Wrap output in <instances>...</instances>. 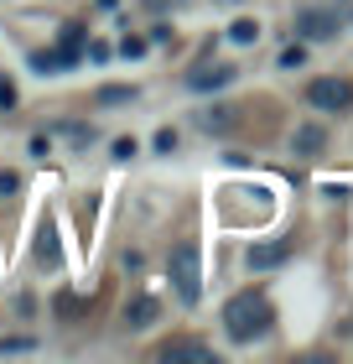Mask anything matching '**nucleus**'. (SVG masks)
Here are the masks:
<instances>
[{"label": "nucleus", "instance_id": "nucleus-19", "mask_svg": "<svg viewBox=\"0 0 353 364\" xmlns=\"http://www.w3.org/2000/svg\"><path fill=\"white\" fill-rule=\"evenodd\" d=\"M120 53H125V58H141V53H146V37H125Z\"/></svg>", "mask_w": 353, "mask_h": 364}, {"label": "nucleus", "instance_id": "nucleus-8", "mask_svg": "<svg viewBox=\"0 0 353 364\" xmlns=\"http://www.w3.org/2000/svg\"><path fill=\"white\" fill-rule=\"evenodd\" d=\"M156 359H213V349L203 338H166L156 349Z\"/></svg>", "mask_w": 353, "mask_h": 364}, {"label": "nucleus", "instance_id": "nucleus-1", "mask_svg": "<svg viewBox=\"0 0 353 364\" xmlns=\"http://www.w3.org/2000/svg\"><path fill=\"white\" fill-rule=\"evenodd\" d=\"M271 323H276V307H271V296L265 291H234L229 302H224V333L234 343H255L271 333Z\"/></svg>", "mask_w": 353, "mask_h": 364}, {"label": "nucleus", "instance_id": "nucleus-17", "mask_svg": "<svg viewBox=\"0 0 353 364\" xmlns=\"http://www.w3.org/2000/svg\"><path fill=\"white\" fill-rule=\"evenodd\" d=\"M281 63H286V68H301V63H307V47H286Z\"/></svg>", "mask_w": 353, "mask_h": 364}, {"label": "nucleus", "instance_id": "nucleus-3", "mask_svg": "<svg viewBox=\"0 0 353 364\" xmlns=\"http://www.w3.org/2000/svg\"><path fill=\"white\" fill-rule=\"evenodd\" d=\"M307 105L322 114H348L353 109V84L348 78H312L307 84Z\"/></svg>", "mask_w": 353, "mask_h": 364}, {"label": "nucleus", "instance_id": "nucleus-14", "mask_svg": "<svg viewBox=\"0 0 353 364\" xmlns=\"http://www.w3.org/2000/svg\"><path fill=\"white\" fill-rule=\"evenodd\" d=\"M37 338H0V354H31Z\"/></svg>", "mask_w": 353, "mask_h": 364}, {"label": "nucleus", "instance_id": "nucleus-6", "mask_svg": "<svg viewBox=\"0 0 353 364\" xmlns=\"http://www.w3.org/2000/svg\"><path fill=\"white\" fill-rule=\"evenodd\" d=\"M156 318H161V302H156L151 291H141V296H130V302H125V328H130V333H141V328H151Z\"/></svg>", "mask_w": 353, "mask_h": 364}, {"label": "nucleus", "instance_id": "nucleus-15", "mask_svg": "<svg viewBox=\"0 0 353 364\" xmlns=\"http://www.w3.org/2000/svg\"><path fill=\"white\" fill-rule=\"evenodd\" d=\"M125 99H136V89H99V105H125Z\"/></svg>", "mask_w": 353, "mask_h": 364}, {"label": "nucleus", "instance_id": "nucleus-7", "mask_svg": "<svg viewBox=\"0 0 353 364\" xmlns=\"http://www.w3.org/2000/svg\"><path fill=\"white\" fill-rule=\"evenodd\" d=\"M234 73H239V68H229V63H208V68H197V73L188 78V89H192V94H208V89H229V84H234Z\"/></svg>", "mask_w": 353, "mask_h": 364}, {"label": "nucleus", "instance_id": "nucleus-2", "mask_svg": "<svg viewBox=\"0 0 353 364\" xmlns=\"http://www.w3.org/2000/svg\"><path fill=\"white\" fill-rule=\"evenodd\" d=\"M166 276H172V291L182 296V302L197 307V296H203V260H197V245L192 240L172 245V255H166Z\"/></svg>", "mask_w": 353, "mask_h": 364}, {"label": "nucleus", "instance_id": "nucleus-13", "mask_svg": "<svg viewBox=\"0 0 353 364\" xmlns=\"http://www.w3.org/2000/svg\"><path fill=\"white\" fill-rule=\"evenodd\" d=\"M229 37H234V42H244V47H249V42H260V21H234V26H229Z\"/></svg>", "mask_w": 353, "mask_h": 364}, {"label": "nucleus", "instance_id": "nucleus-11", "mask_svg": "<svg viewBox=\"0 0 353 364\" xmlns=\"http://www.w3.org/2000/svg\"><path fill=\"white\" fill-rule=\"evenodd\" d=\"M83 42H89V26H63V42H58V53L68 58V68L78 63V53H83Z\"/></svg>", "mask_w": 353, "mask_h": 364}, {"label": "nucleus", "instance_id": "nucleus-18", "mask_svg": "<svg viewBox=\"0 0 353 364\" xmlns=\"http://www.w3.org/2000/svg\"><path fill=\"white\" fill-rule=\"evenodd\" d=\"M203 125H208V130H224V125H229V109H208Z\"/></svg>", "mask_w": 353, "mask_h": 364}, {"label": "nucleus", "instance_id": "nucleus-10", "mask_svg": "<svg viewBox=\"0 0 353 364\" xmlns=\"http://www.w3.org/2000/svg\"><path fill=\"white\" fill-rule=\"evenodd\" d=\"M322 146H327V130H322V125H301L296 136H291V151H296V156H317Z\"/></svg>", "mask_w": 353, "mask_h": 364}, {"label": "nucleus", "instance_id": "nucleus-9", "mask_svg": "<svg viewBox=\"0 0 353 364\" xmlns=\"http://www.w3.org/2000/svg\"><path fill=\"white\" fill-rule=\"evenodd\" d=\"M286 255H291V240H276V245H255L244 260H249V271H271V266H281Z\"/></svg>", "mask_w": 353, "mask_h": 364}, {"label": "nucleus", "instance_id": "nucleus-16", "mask_svg": "<svg viewBox=\"0 0 353 364\" xmlns=\"http://www.w3.org/2000/svg\"><path fill=\"white\" fill-rule=\"evenodd\" d=\"M109 151H114V161H130V156H136V141H130V136H120V141L109 146Z\"/></svg>", "mask_w": 353, "mask_h": 364}, {"label": "nucleus", "instance_id": "nucleus-5", "mask_svg": "<svg viewBox=\"0 0 353 364\" xmlns=\"http://www.w3.org/2000/svg\"><path fill=\"white\" fill-rule=\"evenodd\" d=\"M31 260H37L42 271H53L63 266V245H58V224L42 213V224H37V245H31Z\"/></svg>", "mask_w": 353, "mask_h": 364}, {"label": "nucleus", "instance_id": "nucleus-12", "mask_svg": "<svg viewBox=\"0 0 353 364\" xmlns=\"http://www.w3.org/2000/svg\"><path fill=\"white\" fill-rule=\"evenodd\" d=\"M31 68H37V73H63L68 58H63V53H31Z\"/></svg>", "mask_w": 353, "mask_h": 364}, {"label": "nucleus", "instance_id": "nucleus-20", "mask_svg": "<svg viewBox=\"0 0 353 364\" xmlns=\"http://www.w3.org/2000/svg\"><path fill=\"white\" fill-rule=\"evenodd\" d=\"M16 188H21V177H16V172H0V193H16Z\"/></svg>", "mask_w": 353, "mask_h": 364}, {"label": "nucleus", "instance_id": "nucleus-4", "mask_svg": "<svg viewBox=\"0 0 353 364\" xmlns=\"http://www.w3.org/2000/svg\"><path fill=\"white\" fill-rule=\"evenodd\" d=\"M296 31H301V37H312V42L338 37V11H327V6H307V11H296Z\"/></svg>", "mask_w": 353, "mask_h": 364}]
</instances>
